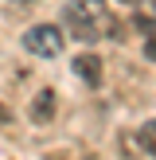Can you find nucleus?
<instances>
[{
  "mask_svg": "<svg viewBox=\"0 0 156 160\" xmlns=\"http://www.w3.org/2000/svg\"><path fill=\"white\" fill-rule=\"evenodd\" d=\"M66 31L78 43H94V39L117 35V20H113L105 0H70L66 4Z\"/></svg>",
  "mask_w": 156,
  "mask_h": 160,
  "instance_id": "f257e3e1",
  "label": "nucleus"
},
{
  "mask_svg": "<svg viewBox=\"0 0 156 160\" xmlns=\"http://www.w3.org/2000/svg\"><path fill=\"white\" fill-rule=\"evenodd\" d=\"M62 28H55V23H31L27 31H23L20 47L27 55H35V59H59L62 55Z\"/></svg>",
  "mask_w": 156,
  "mask_h": 160,
  "instance_id": "f03ea898",
  "label": "nucleus"
},
{
  "mask_svg": "<svg viewBox=\"0 0 156 160\" xmlns=\"http://www.w3.org/2000/svg\"><path fill=\"white\" fill-rule=\"evenodd\" d=\"M101 70H105V67H101L98 55H78V59H74V74L82 78L86 86H101Z\"/></svg>",
  "mask_w": 156,
  "mask_h": 160,
  "instance_id": "7ed1b4c3",
  "label": "nucleus"
},
{
  "mask_svg": "<svg viewBox=\"0 0 156 160\" xmlns=\"http://www.w3.org/2000/svg\"><path fill=\"white\" fill-rule=\"evenodd\" d=\"M55 117V90H39L35 94V102H31V121H51Z\"/></svg>",
  "mask_w": 156,
  "mask_h": 160,
  "instance_id": "20e7f679",
  "label": "nucleus"
},
{
  "mask_svg": "<svg viewBox=\"0 0 156 160\" xmlns=\"http://www.w3.org/2000/svg\"><path fill=\"white\" fill-rule=\"evenodd\" d=\"M137 137H140V148H144L148 156H156V117L140 125V133H137Z\"/></svg>",
  "mask_w": 156,
  "mask_h": 160,
  "instance_id": "39448f33",
  "label": "nucleus"
},
{
  "mask_svg": "<svg viewBox=\"0 0 156 160\" xmlns=\"http://www.w3.org/2000/svg\"><path fill=\"white\" fill-rule=\"evenodd\" d=\"M144 55H148V59H156V35H148V47H144Z\"/></svg>",
  "mask_w": 156,
  "mask_h": 160,
  "instance_id": "423d86ee",
  "label": "nucleus"
},
{
  "mask_svg": "<svg viewBox=\"0 0 156 160\" xmlns=\"http://www.w3.org/2000/svg\"><path fill=\"white\" fill-rule=\"evenodd\" d=\"M0 121H8V109H4V106H0Z\"/></svg>",
  "mask_w": 156,
  "mask_h": 160,
  "instance_id": "0eeeda50",
  "label": "nucleus"
},
{
  "mask_svg": "<svg viewBox=\"0 0 156 160\" xmlns=\"http://www.w3.org/2000/svg\"><path fill=\"white\" fill-rule=\"evenodd\" d=\"M12 4H35V0H12Z\"/></svg>",
  "mask_w": 156,
  "mask_h": 160,
  "instance_id": "6e6552de",
  "label": "nucleus"
},
{
  "mask_svg": "<svg viewBox=\"0 0 156 160\" xmlns=\"http://www.w3.org/2000/svg\"><path fill=\"white\" fill-rule=\"evenodd\" d=\"M129 4H140V0H129Z\"/></svg>",
  "mask_w": 156,
  "mask_h": 160,
  "instance_id": "1a4fd4ad",
  "label": "nucleus"
}]
</instances>
